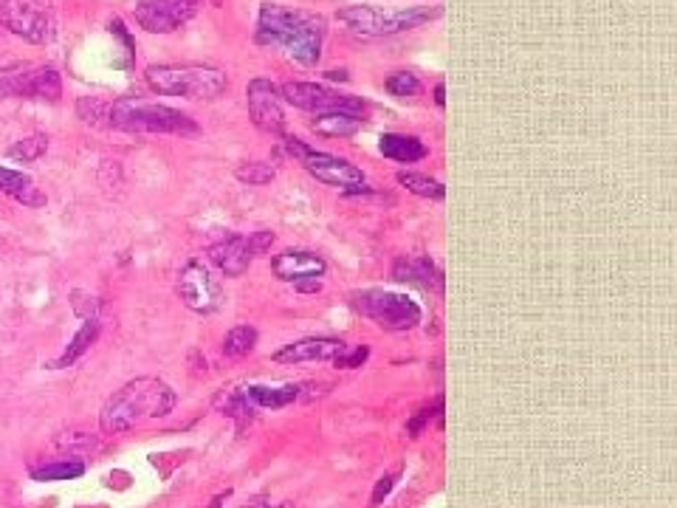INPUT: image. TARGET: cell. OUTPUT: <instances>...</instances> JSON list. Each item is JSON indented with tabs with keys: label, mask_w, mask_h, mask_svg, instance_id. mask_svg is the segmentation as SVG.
<instances>
[{
	"label": "cell",
	"mask_w": 677,
	"mask_h": 508,
	"mask_svg": "<svg viewBox=\"0 0 677 508\" xmlns=\"http://www.w3.org/2000/svg\"><path fill=\"white\" fill-rule=\"evenodd\" d=\"M302 167L308 170V173L314 175L319 184H328V187H336V190H353V187H362L364 184V173L356 167V164H350L347 159H339V156H331V153H319L314 150L308 159L300 161Z\"/></svg>",
	"instance_id": "13"
},
{
	"label": "cell",
	"mask_w": 677,
	"mask_h": 508,
	"mask_svg": "<svg viewBox=\"0 0 677 508\" xmlns=\"http://www.w3.org/2000/svg\"><path fill=\"white\" fill-rule=\"evenodd\" d=\"M393 277L401 283H421V286H443V274L435 269L429 257H398L393 266Z\"/></svg>",
	"instance_id": "20"
},
{
	"label": "cell",
	"mask_w": 677,
	"mask_h": 508,
	"mask_svg": "<svg viewBox=\"0 0 677 508\" xmlns=\"http://www.w3.org/2000/svg\"><path fill=\"white\" fill-rule=\"evenodd\" d=\"M443 15V6H410L401 12H384L370 3H353L339 12V23H345L347 32L362 37V40H376V37H390V34L412 32L424 23H432Z\"/></svg>",
	"instance_id": "4"
},
{
	"label": "cell",
	"mask_w": 677,
	"mask_h": 508,
	"mask_svg": "<svg viewBox=\"0 0 677 508\" xmlns=\"http://www.w3.org/2000/svg\"><path fill=\"white\" fill-rule=\"evenodd\" d=\"M378 150L384 159L398 161V164H415L429 156V147L418 136H407V133H384L378 139Z\"/></svg>",
	"instance_id": "18"
},
{
	"label": "cell",
	"mask_w": 677,
	"mask_h": 508,
	"mask_svg": "<svg viewBox=\"0 0 677 508\" xmlns=\"http://www.w3.org/2000/svg\"><path fill=\"white\" fill-rule=\"evenodd\" d=\"M350 305H353V311H359L362 317L376 322L384 331H412L424 319V311L418 302L410 300L407 294H395L384 288L356 291V294H350Z\"/></svg>",
	"instance_id": "6"
},
{
	"label": "cell",
	"mask_w": 677,
	"mask_h": 508,
	"mask_svg": "<svg viewBox=\"0 0 677 508\" xmlns=\"http://www.w3.org/2000/svg\"><path fill=\"white\" fill-rule=\"evenodd\" d=\"M294 291H300V294H319V291H322V283H319V277L297 280V283H294Z\"/></svg>",
	"instance_id": "36"
},
{
	"label": "cell",
	"mask_w": 677,
	"mask_h": 508,
	"mask_svg": "<svg viewBox=\"0 0 677 508\" xmlns=\"http://www.w3.org/2000/svg\"><path fill=\"white\" fill-rule=\"evenodd\" d=\"M0 192L9 195L12 201L23 204V207H46V192L34 184L32 175L12 170V167H0Z\"/></svg>",
	"instance_id": "17"
},
{
	"label": "cell",
	"mask_w": 677,
	"mask_h": 508,
	"mask_svg": "<svg viewBox=\"0 0 677 508\" xmlns=\"http://www.w3.org/2000/svg\"><path fill=\"white\" fill-rule=\"evenodd\" d=\"M432 418H438V424L443 427V398H438V401H435L432 407L426 404L424 410H418V415H415L410 424H407V435H410V438H421V435H424V429L429 427V421H432Z\"/></svg>",
	"instance_id": "31"
},
{
	"label": "cell",
	"mask_w": 677,
	"mask_h": 508,
	"mask_svg": "<svg viewBox=\"0 0 677 508\" xmlns=\"http://www.w3.org/2000/svg\"><path fill=\"white\" fill-rule=\"evenodd\" d=\"M370 359V348H356L353 353H339L336 359H333V365L339 367V370H356V367H362L364 362Z\"/></svg>",
	"instance_id": "33"
},
{
	"label": "cell",
	"mask_w": 677,
	"mask_h": 508,
	"mask_svg": "<svg viewBox=\"0 0 677 508\" xmlns=\"http://www.w3.org/2000/svg\"><path fill=\"white\" fill-rule=\"evenodd\" d=\"M249 401L257 410H283L288 404L300 401L302 384H280V387H268V384H249L246 387Z\"/></svg>",
	"instance_id": "19"
},
{
	"label": "cell",
	"mask_w": 677,
	"mask_h": 508,
	"mask_svg": "<svg viewBox=\"0 0 677 508\" xmlns=\"http://www.w3.org/2000/svg\"><path fill=\"white\" fill-rule=\"evenodd\" d=\"M46 150H48L46 133H34V136H26V139H20V142L12 144V147L6 150V156L29 164V161H37L40 156H46Z\"/></svg>",
	"instance_id": "27"
},
{
	"label": "cell",
	"mask_w": 677,
	"mask_h": 508,
	"mask_svg": "<svg viewBox=\"0 0 677 508\" xmlns=\"http://www.w3.org/2000/svg\"><path fill=\"white\" fill-rule=\"evenodd\" d=\"M96 336H99V319H82V328H79L77 334H74V339L68 342V348L57 356L54 367L63 370V367L77 365L79 359L91 350V345L96 342Z\"/></svg>",
	"instance_id": "22"
},
{
	"label": "cell",
	"mask_w": 677,
	"mask_h": 508,
	"mask_svg": "<svg viewBox=\"0 0 677 508\" xmlns=\"http://www.w3.org/2000/svg\"><path fill=\"white\" fill-rule=\"evenodd\" d=\"M280 508H288V506H280Z\"/></svg>",
	"instance_id": "41"
},
{
	"label": "cell",
	"mask_w": 677,
	"mask_h": 508,
	"mask_svg": "<svg viewBox=\"0 0 677 508\" xmlns=\"http://www.w3.org/2000/svg\"><path fill=\"white\" fill-rule=\"evenodd\" d=\"M432 94H435V105H438V108H443V105H446V88H443V82H438V85H435V91H432Z\"/></svg>",
	"instance_id": "37"
},
{
	"label": "cell",
	"mask_w": 677,
	"mask_h": 508,
	"mask_svg": "<svg viewBox=\"0 0 677 508\" xmlns=\"http://www.w3.org/2000/svg\"><path fill=\"white\" fill-rule=\"evenodd\" d=\"M108 127L125 130V133H164V136H198L201 133V125L187 113L175 111L170 105L136 102V99L111 102Z\"/></svg>",
	"instance_id": "3"
},
{
	"label": "cell",
	"mask_w": 677,
	"mask_h": 508,
	"mask_svg": "<svg viewBox=\"0 0 677 508\" xmlns=\"http://www.w3.org/2000/svg\"><path fill=\"white\" fill-rule=\"evenodd\" d=\"M237 181L249 184V187H266L277 178V167L268 164V161H246L235 170Z\"/></svg>",
	"instance_id": "28"
},
{
	"label": "cell",
	"mask_w": 677,
	"mask_h": 508,
	"mask_svg": "<svg viewBox=\"0 0 677 508\" xmlns=\"http://www.w3.org/2000/svg\"><path fill=\"white\" fill-rule=\"evenodd\" d=\"M85 475V463L74 461V458H63V461H51L43 463L32 469V480H40V483H60V480H77V477Z\"/></svg>",
	"instance_id": "24"
},
{
	"label": "cell",
	"mask_w": 677,
	"mask_h": 508,
	"mask_svg": "<svg viewBox=\"0 0 677 508\" xmlns=\"http://www.w3.org/2000/svg\"><path fill=\"white\" fill-rule=\"evenodd\" d=\"M178 396L161 379H133L119 387L99 410V427L105 435H122L144 421L167 418L173 413Z\"/></svg>",
	"instance_id": "2"
},
{
	"label": "cell",
	"mask_w": 677,
	"mask_h": 508,
	"mask_svg": "<svg viewBox=\"0 0 677 508\" xmlns=\"http://www.w3.org/2000/svg\"><path fill=\"white\" fill-rule=\"evenodd\" d=\"M339 353H345V342L333 336H308L280 348L271 359L277 365H302V362H333Z\"/></svg>",
	"instance_id": "14"
},
{
	"label": "cell",
	"mask_w": 677,
	"mask_h": 508,
	"mask_svg": "<svg viewBox=\"0 0 677 508\" xmlns=\"http://www.w3.org/2000/svg\"><path fill=\"white\" fill-rule=\"evenodd\" d=\"M108 111H111V102H105L99 96H79L77 116L85 125L108 127Z\"/></svg>",
	"instance_id": "29"
},
{
	"label": "cell",
	"mask_w": 677,
	"mask_h": 508,
	"mask_svg": "<svg viewBox=\"0 0 677 508\" xmlns=\"http://www.w3.org/2000/svg\"><path fill=\"white\" fill-rule=\"evenodd\" d=\"M0 96L6 99H37V102H60L63 80L57 68L34 63H12L0 68Z\"/></svg>",
	"instance_id": "7"
},
{
	"label": "cell",
	"mask_w": 677,
	"mask_h": 508,
	"mask_svg": "<svg viewBox=\"0 0 677 508\" xmlns=\"http://www.w3.org/2000/svg\"><path fill=\"white\" fill-rule=\"evenodd\" d=\"M257 345V328L252 325H235L229 334L223 336V356L226 359H243L249 356Z\"/></svg>",
	"instance_id": "26"
},
{
	"label": "cell",
	"mask_w": 677,
	"mask_h": 508,
	"mask_svg": "<svg viewBox=\"0 0 677 508\" xmlns=\"http://www.w3.org/2000/svg\"><path fill=\"white\" fill-rule=\"evenodd\" d=\"M144 80L156 94L184 99H215L229 88L226 71L212 65H150Z\"/></svg>",
	"instance_id": "5"
},
{
	"label": "cell",
	"mask_w": 677,
	"mask_h": 508,
	"mask_svg": "<svg viewBox=\"0 0 677 508\" xmlns=\"http://www.w3.org/2000/svg\"><path fill=\"white\" fill-rule=\"evenodd\" d=\"M178 297L187 305L189 311L195 314H215L223 302V288L221 283L212 277V271L204 260H189L184 263V269L178 271Z\"/></svg>",
	"instance_id": "10"
},
{
	"label": "cell",
	"mask_w": 677,
	"mask_h": 508,
	"mask_svg": "<svg viewBox=\"0 0 677 508\" xmlns=\"http://www.w3.org/2000/svg\"><path fill=\"white\" fill-rule=\"evenodd\" d=\"M271 271L283 283H297L308 277H322L328 271V263L322 254L314 252H280L277 257H271Z\"/></svg>",
	"instance_id": "16"
},
{
	"label": "cell",
	"mask_w": 677,
	"mask_h": 508,
	"mask_svg": "<svg viewBox=\"0 0 677 508\" xmlns=\"http://www.w3.org/2000/svg\"><path fill=\"white\" fill-rule=\"evenodd\" d=\"M212 6H215V9H221V6H223V0H212Z\"/></svg>",
	"instance_id": "39"
},
{
	"label": "cell",
	"mask_w": 677,
	"mask_h": 508,
	"mask_svg": "<svg viewBox=\"0 0 677 508\" xmlns=\"http://www.w3.org/2000/svg\"><path fill=\"white\" fill-rule=\"evenodd\" d=\"M201 0H139L136 23L150 34H173L189 23Z\"/></svg>",
	"instance_id": "11"
},
{
	"label": "cell",
	"mask_w": 677,
	"mask_h": 508,
	"mask_svg": "<svg viewBox=\"0 0 677 508\" xmlns=\"http://www.w3.org/2000/svg\"><path fill=\"white\" fill-rule=\"evenodd\" d=\"M325 80L347 82V71H345V68H342V71H336V68H333V71H325Z\"/></svg>",
	"instance_id": "38"
},
{
	"label": "cell",
	"mask_w": 677,
	"mask_h": 508,
	"mask_svg": "<svg viewBox=\"0 0 677 508\" xmlns=\"http://www.w3.org/2000/svg\"><path fill=\"white\" fill-rule=\"evenodd\" d=\"M0 26L32 46H46L57 37V17L48 0H3Z\"/></svg>",
	"instance_id": "8"
},
{
	"label": "cell",
	"mask_w": 677,
	"mask_h": 508,
	"mask_svg": "<svg viewBox=\"0 0 677 508\" xmlns=\"http://www.w3.org/2000/svg\"><path fill=\"white\" fill-rule=\"evenodd\" d=\"M283 144H285V153H288V156H294L297 161L308 159V156L314 153V147H311V144H305L302 139H297V136H285Z\"/></svg>",
	"instance_id": "35"
},
{
	"label": "cell",
	"mask_w": 677,
	"mask_h": 508,
	"mask_svg": "<svg viewBox=\"0 0 677 508\" xmlns=\"http://www.w3.org/2000/svg\"><path fill=\"white\" fill-rule=\"evenodd\" d=\"M0 54H3V40H0Z\"/></svg>",
	"instance_id": "40"
},
{
	"label": "cell",
	"mask_w": 677,
	"mask_h": 508,
	"mask_svg": "<svg viewBox=\"0 0 677 508\" xmlns=\"http://www.w3.org/2000/svg\"><path fill=\"white\" fill-rule=\"evenodd\" d=\"M246 105H249V116L252 122L263 133H274L280 136L285 130V113H283V96H280V88L271 80H257L249 82L246 88Z\"/></svg>",
	"instance_id": "12"
},
{
	"label": "cell",
	"mask_w": 677,
	"mask_h": 508,
	"mask_svg": "<svg viewBox=\"0 0 677 508\" xmlns=\"http://www.w3.org/2000/svg\"><path fill=\"white\" fill-rule=\"evenodd\" d=\"M395 181H398L404 190H410L412 195L426 198V201H443V198H446V187H443L441 181L429 178V175L404 173V170H401V173L395 175Z\"/></svg>",
	"instance_id": "25"
},
{
	"label": "cell",
	"mask_w": 677,
	"mask_h": 508,
	"mask_svg": "<svg viewBox=\"0 0 677 508\" xmlns=\"http://www.w3.org/2000/svg\"><path fill=\"white\" fill-rule=\"evenodd\" d=\"M206 254L221 269L223 277H243L254 260L252 246H249V235H229L221 243L209 246Z\"/></svg>",
	"instance_id": "15"
},
{
	"label": "cell",
	"mask_w": 677,
	"mask_h": 508,
	"mask_svg": "<svg viewBox=\"0 0 677 508\" xmlns=\"http://www.w3.org/2000/svg\"><path fill=\"white\" fill-rule=\"evenodd\" d=\"M384 88L393 96H398V99H407V96H415L421 91V80L412 71H395V74H390L384 80Z\"/></svg>",
	"instance_id": "30"
},
{
	"label": "cell",
	"mask_w": 677,
	"mask_h": 508,
	"mask_svg": "<svg viewBox=\"0 0 677 508\" xmlns=\"http://www.w3.org/2000/svg\"><path fill=\"white\" fill-rule=\"evenodd\" d=\"M215 407H218L226 418H235L240 427H246V424L254 418V413H257V407L249 401L246 387H229V390H223L221 396L215 398Z\"/></svg>",
	"instance_id": "23"
},
{
	"label": "cell",
	"mask_w": 677,
	"mask_h": 508,
	"mask_svg": "<svg viewBox=\"0 0 677 508\" xmlns=\"http://www.w3.org/2000/svg\"><path fill=\"white\" fill-rule=\"evenodd\" d=\"M328 20L316 12L288 9L280 3H263L257 15V40L268 46H283L291 60L314 68L322 57Z\"/></svg>",
	"instance_id": "1"
},
{
	"label": "cell",
	"mask_w": 677,
	"mask_h": 508,
	"mask_svg": "<svg viewBox=\"0 0 677 508\" xmlns=\"http://www.w3.org/2000/svg\"><path fill=\"white\" fill-rule=\"evenodd\" d=\"M398 477H401V469H395L390 475H384L376 483V489H373V497H370V508H381L384 506V500L390 497V492L395 489V483H398Z\"/></svg>",
	"instance_id": "32"
},
{
	"label": "cell",
	"mask_w": 677,
	"mask_h": 508,
	"mask_svg": "<svg viewBox=\"0 0 677 508\" xmlns=\"http://www.w3.org/2000/svg\"><path fill=\"white\" fill-rule=\"evenodd\" d=\"M280 96H283L288 105L311 113L342 111L353 113V116H364V111H367V102L364 99L353 94H342V91L328 88V85H319V82H285L283 88H280Z\"/></svg>",
	"instance_id": "9"
},
{
	"label": "cell",
	"mask_w": 677,
	"mask_h": 508,
	"mask_svg": "<svg viewBox=\"0 0 677 508\" xmlns=\"http://www.w3.org/2000/svg\"><path fill=\"white\" fill-rule=\"evenodd\" d=\"M249 246H252L254 257H263V254L271 252V246H274V232H254L249 235Z\"/></svg>",
	"instance_id": "34"
},
{
	"label": "cell",
	"mask_w": 677,
	"mask_h": 508,
	"mask_svg": "<svg viewBox=\"0 0 677 508\" xmlns=\"http://www.w3.org/2000/svg\"><path fill=\"white\" fill-rule=\"evenodd\" d=\"M311 127H314L316 136H325V139H350V136H356L364 127V116H353V113L342 111H325L316 113Z\"/></svg>",
	"instance_id": "21"
}]
</instances>
